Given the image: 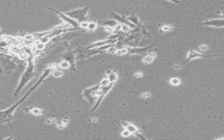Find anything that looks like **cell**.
Instances as JSON below:
<instances>
[{
    "instance_id": "6da1fadb",
    "label": "cell",
    "mask_w": 224,
    "mask_h": 140,
    "mask_svg": "<svg viewBox=\"0 0 224 140\" xmlns=\"http://www.w3.org/2000/svg\"><path fill=\"white\" fill-rule=\"evenodd\" d=\"M35 76V73H34V62H33V57L32 55H29L28 57V62H27V66L25 68V72L23 73V75L20 77V80L18 82V87L14 92V96H17L19 92L24 89V87Z\"/></svg>"
},
{
    "instance_id": "7a4b0ae2",
    "label": "cell",
    "mask_w": 224,
    "mask_h": 140,
    "mask_svg": "<svg viewBox=\"0 0 224 140\" xmlns=\"http://www.w3.org/2000/svg\"><path fill=\"white\" fill-rule=\"evenodd\" d=\"M88 10H89L88 7H83V8L75 9V10H72V11H67L65 14L67 16L70 17L71 18L78 21L79 23H81V22H83V21H87Z\"/></svg>"
},
{
    "instance_id": "3957f363",
    "label": "cell",
    "mask_w": 224,
    "mask_h": 140,
    "mask_svg": "<svg viewBox=\"0 0 224 140\" xmlns=\"http://www.w3.org/2000/svg\"><path fill=\"white\" fill-rule=\"evenodd\" d=\"M100 89V84L93 86L91 88H88L83 91V96L85 99L88 101L90 105H94V103L98 98V91Z\"/></svg>"
},
{
    "instance_id": "277c9868",
    "label": "cell",
    "mask_w": 224,
    "mask_h": 140,
    "mask_svg": "<svg viewBox=\"0 0 224 140\" xmlns=\"http://www.w3.org/2000/svg\"><path fill=\"white\" fill-rule=\"evenodd\" d=\"M113 86H114V83H113V82H110L107 86H104V87H101V86H100V89H99V91H98V98H97V101H96L95 106H94L93 109L91 110L92 111L97 109V107H98L99 104L102 103V101H103V99L104 98V96H105L109 93V91L113 88Z\"/></svg>"
},
{
    "instance_id": "5b68a950",
    "label": "cell",
    "mask_w": 224,
    "mask_h": 140,
    "mask_svg": "<svg viewBox=\"0 0 224 140\" xmlns=\"http://www.w3.org/2000/svg\"><path fill=\"white\" fill-rule=\"evenodd\" d=\"M46 8H47L48 10H50V11L55 12L56 14H58V15L60 16V18L64 22L67 23L69 25H72L74 28H75V29L81 28V27H80V23H79L78 21H76V20H74V19H73V18H71L70 17L67 16L65 13H62V12H60V11H57V10H55V9H53V8H51V7H46Z\"/></svg>"
},
{
    "instance_id": "8992f818",
    "label": "cell",
    "mask_w": 224,
    "mask_h": 140,
    "mask_svg": "<svg viewBox=\"0 0 224 140\" xmlns=\"http://www.w3.org/2000/svg\"><path fill=\"white\" fill-rule=\"evenodd\" d=\"M216 56H218V55H206V54H204V53H198V52L195 51L194 49H191V50L189 51V53L187 54V57L186 61H185L183 63H181L180 65L174 67V68H175V69L180 68V67H182L183 65H185L186 63H187L189 61H192V60H195V59H198V58H209V57H216Z\"/></svg>"
},
{
    "instance_id": "52a82bcc",
    "label": "cell",
    "mask_w": 224,
    "mask_h": 140,
    "mask_svg": "<svg viewBox=\"0 0 224 140\" xmlns=\"http://www.w3.org/2000/svg\"><path fill=\"white\" fill-rule=\"evenodd\" d=\"M110 17H111V18H113V19H115L116 21H117L119 24L122 23V24H124V25H129L131 28H136V25H135L134 24H132L131 22H130L125 17L120 16L119 14H117V13H115V12H111V13H110Z\"/></svg>"
},
{
    "instance_id": "ba28073f",
    "label": "cell",
    "mask_w": 224,
    "mask_h": 140,
    "mask_svg": "<svg viewBox=\"0 0 224 140\" xmlns=\"http://www.w3.org/2000/svg\"><path fill=\"white\" fill-rule=\"evenodd\" d=\"M202 25L206 26H213V27H221L223 28L224 26V19L223 18H214L206 20L202 23Z\"/></svg>"
},
{
    "instance_id": "9c48e42d",
    "label": "cell",
    "mask_w": 224,
    "mask_h": 140,
    "mask_svg": "<svg viewBox=\"0 0 224 140\" xmlns=\"http://www.w3.org/2000/svg\"><path fill=\"white\" fill-rule=\"evenodd\" d=\"M115 42H117V39H110L109 38L108 39L106 40H101V41H96L91 45H89L88 46H87L86 49H92V48H96V47H99V46H105V45H109V44H114Z\"/></svg>"
},
{
    "instance_id": "30bf717a",
    "label": "cell",
    "mask_w": 224,
    "mask_h": 140,
    "mask_svg": "<svg viewBox=\"0 0 224 140\" xmlns=\"http://www.w3.org/2000/svg\"><path fill=\"white\" fill-rule=\"evenodd\" d=\"M153 46V45H151V46H144V47H130V46H127L125 47L126 50H127V53H133V54H140L144 52H146L148 51L150 48H152Z\"/></svg>"
},
{
    "instance_id": "8fae6325",
    "label": "cell",
    "mask_w": 224,
    "mask_h": 140,
    "mask_svg": "<svg viewBox=\"0 0 224 140\" xmlns=\"http://www.w3.org/2000/svg\"><path fill=\"white\" fill-rule=\"evenodd\" d=\"M122 125H124V127L125 128V130H127L131 134H137L138 133V128L136 125L129 123V122H123Z\"/></svg>"
},
{
    "instance_id": "7c38bea8",
    "label": "cell",
    "mask_w": 224,
    "mask_h": 140,
    "mask_svg": "<svg viewBox=\"0 0 224 140\" xmlns=\"http://www.w3.org/2000/svg\"><path fill=\"white\" fill-rule=\"evenodd\" d=\"M155 57H156V53H153V52H150L149 54H147L146 56H145V57L143 58L142 62H143L144 64H150V63H152V62L154 61Z\"/></svg>"
},
{
    "instance_id": "4fadbf2b",
    "label": "cell",
    "mask_w": 224,
    "mask_h": 140,
    "mask_svg": "<svg viewBox=\"0 0 224 140\" xmlns=\"http://www.w3.org/2000/svg\"><path fill=\"white\" fill-rule=\"evenodd\" d=\"M108 79L110 81V82H113L115 83L117 79H118V76H117V74L116 71H112V72H110L109 75H108Z\"/></svg>"
},
{
    "instance_id": "5bb4252c",
    "label": "cell",
    "mask_w": 224,
    "mask_h": 140,
    "mask_svg": "<svg viewBox=\"0 0 224 140\" xmlns=\"http://www.w3.org/2000/svg\"><path fill=\"white\" fill-rule=\"evenodd\" d=\"M130 22H131L132 24H134L135 25H139V19L137 16L135 15H131V16H129V17H125Z\"/></svg>"
},
{
    "instance_id": "9a60e30c",
    "label": "cell",
    "mask_w": 224,
    "mask_h": 140,
    "mask_svg": "<svg viewBox=\"0 0 224 140\" xmlns=\"http://www.w3.org/2000/svg\"><path fill=\"white\" fill-rule=\"evenodd\" d=\"M28 110L30 111V113H32V115H35V116H40L44 113V111H42L39 108H32V109H28Z\"/></svg>"
},
{
    "instance_id": "2e32d148",
    "label": "cell",
    "mask_w": 224,
    "mask_h": 140,
    "mask_svg": "<svg viewBox=\"0 0 224 140\" xmlns=\"http://www.w3.org/2000/svg\"><path fill=\"white\" fill-rule=\"evenodd\" d=\"M117 24H119V23H118L117 21H116V20H108V21H106L103 25H106V26H110V27L113 28V27H115Z\"/></svg>"
},
{
    "instance_id": "e0dca14e",
    "label": "cell",
    "mask_w": 224,
    "mask_h": 140,
    "mask_svg": "<svg viewBox=\"0 0 224 140\" xmlns=\"http://www.w3.org/2000/svg\"><path fill=\"white\" fill-rule=\"evenodd\" d=\"M97 28V24L95 22H88L87 29L88 31H95Z\"/></svg>"
},
{
    "instance_id": "ac0fdd59",
    "label": "cell",
    "mask_w": 224,
    "mask_h": 140,
    "mask_svg": "<svg viewBox=\"0 0 224 140\" xmlns=\"http://www.w3.org/2000/svg\"><path fill=\"white\" fill-rule=\"evenodd\" d=\"M52 75L54 76V77H57V78H60L61 76H63V72L60 71V70H58V69H54L52 73Z\"/></svg>"
},
{
    "instance_id": "d6986e66",
    "label": "cell",
    "mask_w": 224,
    "mask_h": 140,
    "mask_svg": "<svg viewBox=\"0 0 224 140\" xmlns=\"http://www.w3.org/2000/svg\"><path fill=\"white\" fill-rule=\"evenodd\" d=\"M170 83L172 85H173V86H179L180 84V80L179 78H176V77L175 78H172L170 80Z\"/></svg>"
},
{
    "instance_id": "ffe728a7",
    "label": "cell",
    "mask_w": 224,
    "mask_h": 140,
    "mask_svg": "<svg viewBox=\"0 0 224 140\" xmlns=\"http://www.w3.org/2000/svg\"><path fill=\"white\" fill-rule=\"evenodd\" d=\"M35 48H36L37 50H39V51H41V50H43V49L45 48V44L42 43V42H40V41H38V42L35 44Z\"/></svg>"
},
{
    "instance_id": "44dd1931",
    "label": "cell",
    "mask_w": 224,
    "mask_h": 140,
    "mask_svg": "<svg viewBox=\"0 0 224 140\" xmlns=\"http://www.w3.org/2000/svg\"><path fill=\"white\" fill-rule=\"evenodd\" d=\"M115 53H116L117 55H118V56H123V55H124V54L127 53V50H126V48H121V49L116 51Z\"/></svg>"
},
{
    "instance_id": "7402d4cb",
    "label": "cell",
    "mask_w": 224,
    "mask_h": 140,
    "mask_svg": "<svg viewBox=\"0 0 224 140\" xmlns=\"http://www.w3.org/2000/svg\"><path fill=\"white\" fill-rule=\"evenodd\" d=\"M60 68L63 69H68L70 68V63L67 61H64L60 63Z\"/></svg>"
},
{
    "instance_id": "603a6c76",
    "label": "cell",
    "mask_w": 224,
    "mask_h": 140,
    "mask_svg": "<svg viewBox=\"0 0 224 140\" xmlns=\"http://www.w3.org/2000/svg\"><path fill=\"white\" fill-rule=\"evenodd\" d=\"M121 30L124 32H128L130 30H131V27L127 25H124V24H122L121 25Z\"/></svg>"
},
{
    "instance_id": "cb8c5ba5",
    "label": "cell",
    "mask_w": 224,
    "mask_h": 140,
    "mask_svg": "<svg viewBox=\"0 0 224 140\" xmlns=\"http://www.w3.org/2000/svg\"><path fill=\"white\" fill-rule=\"evenodd\" d=\"M109 83H110L109 79H108V78H104V79H103V80L101 81V82H100V86H101V87H104V86H107Z\"/></svg>"
},
{
    "instance_id": "d4e9b609",
    "label": "cell",
    "mask_w": 224,
    "mask_h": 140,
    "mask_svg": "<svg viewBox=\"0 0 224 140\" xmlns=\"http://www.w3.org/2000/svg\"><path fill=\"white\" fill-rule=\"evenodd\" d=\"M24 39L26 40V41H32V40L34 39V38H33V35H32V34H27V35H25V36L24 37Z\"/></svg>"
},
{
    "instance_id": "484cf974",
    "label": "cell",
    "mask_w": 224,
    "mask_h": 140,
    "mask_svg": "<svg viewBox=\"0 0 224 140\" xmlns=\"http://www.w3.org/2000/svg\"><path fill=\"white\" fill-rule=\"evenodd\" d=\"M173 29V26L172 25H164L161 29L162 32H167V31H170Z\"/></svg>"
},
{
    "instance_id": "4316f807",
    "label": "cell",
    "mask_w": 224,
    "mask_h": 140,
    "mask_svg": "<svg viewBox=\"0 0 224 140\" xmlns=\"http://www.w3.org/2000/svg\"><path fill=\"white\" fill-rule=\"evenodd\" d=\"M150 96H151V94H150L149 92H145V93H143V94L140 95V97H141V98H144V99L149 98Z\"/></svg>"
},
{
    "instance_id": "83f0119b",
    "label": "cell",
    "mask_w": 224,
    "mask_h": 140,
    "mask_svg": "<svg viewBox=\"0 0 224 140\" xmlns=\"http://www.w3.org/2000/svg\"><path fill=\"white\" fill-rule=\"evenodd\" d=\"M88 25V21H83V22H81V23H80V27H81V28H86V29H87Z\"/></svg>"
},
{
    "instance_id": "f1b7e54d",
    "label": "cell",
    "mask_w": 224,
    "mask_h": 140,
    "mask_svg": "<svg viewBox=\"0 0 224 140\" xmlns=\"http://www.w3.org/2000/svg\"><path fill=\"white\" fill-rule=\"evenodd\" d=\"M131 134L127 131V130H125V131H124L123 132H122V136L123 137H124V138H127V137H130Z\"/></svg>"
},
{
    "instance_id": "f546056e",
    "label": "cell",
    "mask_w": 224,
    "mask_h": 140,
    "mask_svg": "<svg viewBox=\"0 0 224 140\" xmlns=\"http://www.w3.org/2000/svg\"><path fill=\"white\" fill-rule=\"evenodd\" d=\"M199 49H200V51H202V52H206L209 48H208V46H207L206 45H203V46H200Z\"/></svg>"
},
{
    "instance_id": "4dcf8cb0",
    "label": "cell",
    "mask_w": 224,
    "mask_h": 140,
    "mask_svg": "<svg viewBox=\"0 0 224 140\" xmlns=\"http://www.w3.org/2000/svg\"><path fill=\"white\" fill-rule=\"evenodd\" d=\"M142 76H143V74L140 73V72H138V73H136V74L134 75V77H135V78H140V77H142Z\"/></svg>"
},
{
    "instance_id": "1f68e13d",
    "label": "cell",
    "mask_w": 224,
    "mask_h": 140,
    "mask_svg": "<svg viewBox=\"0 0 224 140\" xmlns=\"http://www.w3.org/2000/svg\"><path fill=\"white\" fill-rule=\"evenodd\" d=\"M68 122H69V120H68V118H67V117H65V118L62 120V123H63L64 125H67Z\"/></svg>"
},
{
    "instance_id": "d6a6232c",
    "label": "cell",
    "mask_w": 224,
    "mask_h": 140,
    "mask_svg": "<svg viewBox=\"0 0 224 140\" xmlns=\"http://www.w3.org/2000/svg\"><path fill=\"white\" fill-rule=\"evenodd\" d=\"M168 1L173 2V3H174V4H179V3H180V1H179V0H168Z\"/></svg>"
},
{
    "instance_id": "836d02e7",
    "label": "cell",
    "mask_w": 224,
    "mask_h": 140,
    "mask_svg": "<svg viewBox=\"0 0 224 140\" xmlns=\"http://www.w3.org/2000/svg\"><path fill=\"white\" fill-rule=\"evenodd\" d=\"M92 122H96L97 121V118H95V117H94V118H92V120H91Z\"/></svg>"
}]
</instances>
